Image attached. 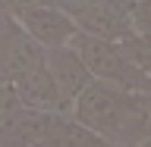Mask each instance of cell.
<instances>
[{"mask_svg": "<svg viewBox=\"0 0 151 147\" xmlns=\"http://www.w3.org/2000/svg\"><path fill=\"white\" fill-rule=\"evenodd\" d=\"M69 113L120 147H139L151 135V103L145 94L107 82H91L76 97Z\"/></svg>", "mask_w": 151, "mask_h": 147, "instance_id": "6da1fadb", "label": "cell"}, {"mask_svg": "<svg viewBox=\"0 0 151 147\" xmlns=\"http://www.w3.org/2000/svg\"><path fill=\"white\" fill-rule=\"evenodd\" d=\"M69 47L82 56V63L88 66V72L94 75V82H107V85H116V88H126V91H148L151 75L139 72L126 60V53L120 50L116 41L76 31Z\"/></svg>", "mask_w": 151, "mask_h": 147, "instance_id": "7a4b0ae2", "label": "cell"}, {"mask_svg": "<svg viewBox=\"0 0 151 147\" xmlns=\"http://www.w3.org/2000/svg\"><path fill=\"white\" fill-rule=\"evenodd\" d=\"M44 63V47L9 9L0 6V82H16Z\"/></svg>", "mask_w": 151, "mask_h": 147, "instance_id": "3957f363", "label": "cell"}, {"mask_svg": "<svg viewBox=\"0 0 151 147\" xmlns=\"http://www.w3.org/2000/svg\"><path fill=\"white\" fill-rule=\"evenodd\" d=\"M57 6H63L73 16L76 28L94 38H107V41H120L132 28L129 6L113 3V0H57Z\"/></svg>", "mask_w": 151, "mask_h": 147, "instance_id": "277c9868", "label": "cell"}, {"mask_svg": "<svg viewBox=\"0 0 151 147\" xmlns=\"http://www.w3.org/2000/svg\"><path fill=\"white\" fill-rule=\"evenodd\" d=\"M13 16L22 22V28H25L44 50L66 47L69 41H73V35L79 31L76 22H73V16H69L63 6H57V3L25 6V9H19V13H13Z\"/></svg>", "mask_w": 151, "mask_h": 147, "instance_id": "5b68a950", "label": "cell"}, {"mask_svg": "<svg viewBox=\"0 0 151 147\" xmlns=\"http://www.w3.org/2000/svg\"><path fill=\"white\" fill-rule=\"evenodd\" d=\"M44 66H47V72L54 75V82H57V88H60V94H63V100L69 103V110H73L76 97L94 82V75L88 72V66L82 63V56L76 53L69 44L66 47H54V50H44Z\"/></svg>", "mask_w": 151, "mask_h": 147, "instance_id": "8992f818", "label": "cell"}, {"mask_svg": "<svg viewBox=\"0 0 151 147\" xmlns=\"http://www.w3.org/2000/svg\"><path fill=\"white\" fill-rule=\"evenodd\" d=\"M13 88H16L19 103L28 107V110H38V113H69V103L63 100V94H60L54 75L47 72L44 63L38 66V69H32V72H25L22 78H16Z\"/></svg>", "mask_w": 151, "mask_h": 147, "instance_id": "52a82bcc", "label": "cell"}, {"mask_svg": "<svg viewBox=\"0 0 151 147\" xmlns=\"http://www.w3.org/2000/svg\"><path fill=\"white\" fill-rule=\"evenodd\" d=\"M38 147H120V144H113L104 135L82 125L73 113H47L44 135Z\"/></svg>", "mask_w": 151, "mask_h": 147, "instance_id": "ba28073f", "label": "cell"}, {"mask_svg": "<svg viewBox=\"0 0 151 147\" xmlns=\"http://www.w3.org/2000/svg\"><path fill=\"white\" fill-rule=\"evenodd\" d=\"M47 113L19 107L0 119V147H38L44 135Z\"/></svg>", "mask_w": 151, "mask_h": 147, "instance_id": "9c48e42d", "label": "cell"}, {"mask_svg": "<svg viewBox=\"0 0 151 147\" xmlns=\"http://www.w3.org/2000/svg\"><path fill=\"white\" fill-rule=\"evenodd\" d=\"M120 44V50L126 53V60H129L139 72L151 75V35H142V31H129L126 38H120L116 41Z\"/></svg>", "mask_w": 151, "mask_h": 147, "instance_id": "30bf717a", "label": "cell"}, {"mask_svg": "<svg viewBox=\"0 0 151 147\" xmlns=\"http://www.w3.org/2000/svg\"><path fill=\"white\" fill-rule=\"evenodd\" d=\"M142 94H145V100L151 103V85H148V91H142Z\"/></svg>", "mask_w": 151, "mask_h": 147, "instance_id": "8fae6325", "label": "cell"}, {"mask_svg": "<svg viewBox=\"0 0 151 147\" xmlns=\"http://www.w3.org/2000/svg\"><path fill=\"white\" fill-rule=\"evenodd\" d=\"M139 147H151V135H148V138H145V141H142Z\"/></svg>", "mask_w": 151, "mask_h": 147, "instance_id": "7c38bea8", "label": "cell"}]
</instances>
